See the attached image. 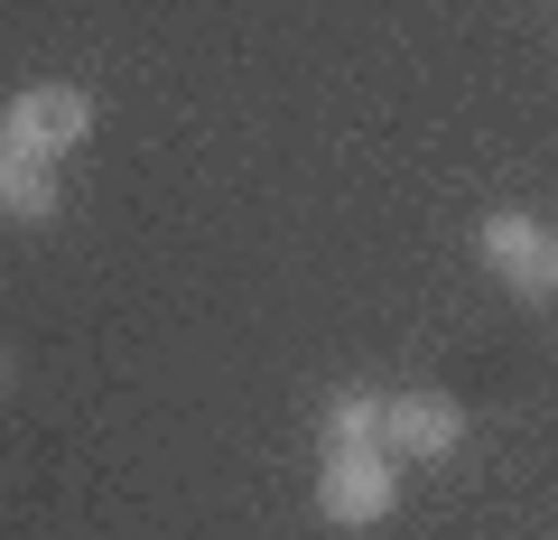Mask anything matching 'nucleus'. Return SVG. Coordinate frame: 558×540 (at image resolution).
<instances>
[{
    "label": "nucleus",
    "instance_id": "nucleus-6",
    "mask_svg": "<svg viewBox=\"0 0 558 540\" xmlns=\"http://www.w3.org/2000/svg\"><path fill=\"white\" fill-rule=\"evenodd\" d=\"M317 447H381V392H326L317 410Z\"/></svg>",
    "mask_w": 558,
    "mask_h": 540
},
{
    "label": "nucleus",
    "instance_id": "nucleus-4",
    "mask_svg": "<svg viewBox=\"0 0 558 540\" xmlns=\"http://www.w3.org/2000/svg\"><path fill=\"white\" fill-rule=\"evenodd\" d=\"M475 261L512 289V299H549V224L521 215V205H494V215L475 224Z\"/></svg>",
    "mask_w": 558,
    "mask_h": 540
},
{
    "label": "nucleus",
    "instance_id": "nucleus-8",
    "mask_svg": "<svg viewBox=\"0 0 558 540\" xmlns=\"http://www.w3.org/2000/svg\"><path fill=\"white\" fill-rule=\"evenodd\" d=\"M0 392H10V355H0Z\"/></svg>",
    "mask_w": 558,
    "mask_h": 540
},
{
    "label": "nucleus",
    "instance_id": "nucleus-5",
    "mask_svg": "<svg viewBox=\"0 0 558 540\" xmlns=\"http://www.w3.org/2000/svg\"><path fill=\"white\" fill-rule=\"evenodd\" d=\"M57 215H65L57 168L20 159V149H0V224H57Z\"/></svg>",
    "mask_w": 558,
    "mask_h": 540
},
{
    "label": "nucleus",
    "instance_id": "nucleus-2",
    "mask_svg": "<svg viewBox=\"0 0 558 540\" xmlns=\"http://www.w3.org/2000/svg\"><path fill=\"white\" fill-rule=\"evenodd\" d=\"M400 513V466L381 447H326L317 457V521L336 531H381Z\"/></svg>",
    "mask_w": 558,
    "mask_h": 540
},
{
    "label": "nucleus",
    "instance_id": "nucleus-1",
    "mask_svg": "<svg viewBox=\"0 0 558 540\" xmlns=\"http://www.w3.org/2000/svg\"><path fill=\"white\" fill-rule=\"evenodd\" d=\"M84 141H94V94H84V84L38 75V84H20V94L0 103V149H20V159H38V168H57L65 149H84Z\"/></svg>",
    "mask_w": 558,
    "mask_h": 540
},
{
    "label": "nucleus",
    "instance_id": "nucleus-7",
    "mask_svg": "<svg viewBox=\"0 0 558 540\" xmlns=\"http://www.w3.org/2000/svg\"><path fill=\"white\" fill-rule=\"evenodd\" d=\"M549 299H558V224H549Z\"/></svg>",
    "mask_w": 558,
    "mask_h": 540
},
{
    "label": "nucleus",
    "instance_id": "nucleus-3",
    "mask_svg": "<svg viewBox=\"0 0 558 540\" xmlns=\"http://www.w3.org/2000/svg\"><path fill=\"white\" fill-rule=\"evenodd\" d=\"M465 447V400L457 392H381V457L410 476V466H438Z\"/></svg>",
    "mask_w": 558,
    "mask_h": 540
}]
</instances>
